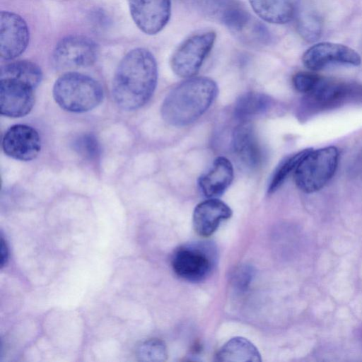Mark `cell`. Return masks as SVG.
<instances>
[{"instance_id": "cell-1", "label": "cell", "mask_w": 362, "mask_h": 362, "mask_svg": "<svg viewBox=\"0 0 362 362\" xmlns=\"http://www.w3.org/2000/svg\"><path fill=\"white\" fill-rule=\"evenodd\" d=\"M157 80V64L152 53L142 47L133 49L122 59L115 71L114 100L123 110H137L150 100Z\"/></svg>"}, {"instance_id": "cell-2", "label": "cell", "mask_w": 362, "mask_h": 362, "mask_svg": "<svg viewBox=\"0 0 362 362\" xmlns=\"http://www.w3.org/2000/svg\"><path fill=\"white\" fill-rule=\"evenodd\" d=\"M218 94L216 83L205 76L188 78L173 88L165 98L161 116L168 124L183 127L199 119Z\"/></svg>"}, {"instance_id": "cell-3", "label": "cell", "mask_w": 362, "mask_h": 362, "mask_svg": "<svg viewBox=\"0 0 362 362\" xmlns=\"http://www.w3.org/2000/svg\"><path fill=\"white\" fill-rule=\"evenodd\" d=\"M53 97L62 109L71 112H85L102 101L103 90L93 78L77 72H68L55 81Z\"/></svg>"}, {"instance_id": "cell-4", "label": "cell", "mask_w": 362, "mask_h": 362, "mask_svg": "<svg viewBox=\"0 0 362 362\" xmlns=\"http://www.w3.org/2000/svg\"><path fill=\"white\" fill-rule=\"evenodd\" d=\"M338 161L339 151L334 146L311 148L293 172L296 186L308 194L319 191L334 175Z\"/></svg>"}, {"instance_id": "cell-5", "label": "cell", "mask_w": 362, "mask_h": 362, "mask_svg": "<svg viewBox=\"0 0 362 362\" xmlns=\"http://www.w3.org/2000/svg\"><path fill=\"white\" fill-rule=\"evenodd\" d=\"M206 14L218 19L233 33L263 41L267 32L261 23L254 22L252 16L235 0H202L201 6Z\"/></svg>"}, {"instance_id": "cell-6", "label": "cell", "mask_w": 362, "mask_h": 362, "mask_svg": "<svg viewBox=\"0 0 362 362\" xmlns=\"http://www.w3.org/2000/svg\"><path fill=\"white\" fill-rule=\"evenodd\" d=\"M216 34L213 30L194 34L184 40L175 50L170 66L182 78L194 77L214 47Z\"/></svg>"}, {"instance_id": "cell-7", "label": "cell", "mask_w": 362, "mask_h": 362, "mask_svg": "<svg viewBox=\"0 0 362 362\" xmlns=\"http://www.w3.org/2000/svg\"><path fill=\"white\" fill-rule=\"evenodd\" d=\"M98 54V45L93 40L76 35L59 40L54 49L52 58L59 69H71L90 66Z\"/></svg>"}, {"instance_id": "cell-8", "label": "cell", "mask_w": 362, "mask_h": 362, "mask_svg": "<svg viewBox=\"0 0 362 362\" xmlns=\"http://www.w3.org/2000/svg\"><path fill=\"white\" fill-rule=\"evenodd\" d=\"M30 39L28 25L18 14L3 11L0 17V55L4 60L13 59L26 49Z\"/></svg>"}, {"instance_id": "cell-9", "label": "cell", "mask_w": 362, "mask_h": 362, "mask_svg": "<svg viewBox=\"0 0 362 362\" xmlns=\"http://www.w3.org/2000/svg\"><path fill=\"white\" fill-rule=\"evenodd\" d=\"M302 62L308 69L317 71L332 64L358 66L361 59L356 51L346 45L323 42L308 48Z\"/></svg>"}, {"instance_id": "cell-10", "label": "cell", "mask_w": 362, "mask_h": 362, "mask_svg": "<svg viewBox=\"0 0 362 362\" xmlns=\"http://www.w3.org/2000/svg\"><path fill=\"white\" fill-rule=\"evenodd\" d=\"M128 4L134 22L145 34L158 33L170 19V0H128Z\"/></svg>"}, {"instance_id": "cell-11", "label": "cell", "mask_w": 362, "mask_h": 362, "mask_svg": "<svg viewBox=\"0 0 362 362\" xmlns=\"http://www.w3.org/2000/svg\"><path fill=\"white\" fill-rule=\"evenodd\" d=\"M34 88L10 78H0V112L8 117H21L32 110L35 104Z\"/></svg>"}, {"instance_id": "cell-12", "label": "cell", "mask_w": 362, "mask_h": 362, "mask_svg": "<svg viewBox=\"0 0 362 362\" xmlns=\"http://www.w3.org/2000/svg\"><path fill=\"white\" fill-rule=\"evenodd\" d=\"M2 148L8 156L21 161L35 159L41 149L38 132L25 124L11 126L4 134Z\"/></svg>"}, {"instance_id": "cell-13", "label": "cell", "mask_w": 362, "mask_h": 362, "mask_svg": "<svg viewBox=\"0 0 362 362\" xmlns=\"http://www.w3.org/2000/svg\"><path fill=\"white\" fill-rule=\"evenodd\" d=\"M172 267L179 276L188 281H198L209 274L212 262L209 255L199 248L183 247L175 252Z\"/></svg>"}, {"instance_id": "cell-14", "label": "cell", "mask_w": 362, "mask_h": 362, "mask_svg": "<svg viewBox=\"0 0 362 362\" xmlns=\"http://www.w3.org/2000/svg\"><path fill=\"white\" fill-rule=\"evenodd\" d=\"M231 209L217 198H209L198 204L193 212V226L202 237L211 236L220 223L230 218Z\"/></svg>"}, {"instance_id": "cell-15", "label": "cell", "mask_w": 362, "mask_h": 362, "mask_svg": "<svg viewBox=\"0 0 362 362\" xmlns=\"http://www.w3.org/2000/svg\"><path fill=\"white\" fill-rule=\"evenodd\" d=\"M234 152L241 163L250 169H257L263 161V151L254 128L248 122H241L233 133Z\"/></svg>"}, {"instance_id": "cell-16", "label": "cell", "mask_w": 362, "mask_h": 362, "mask_svg": "<svg viewBox=\"0 0 362 362\" xmlns=\"http://www.w3.org/2000/svg\"><path fill=\"white\" fill-rule=\"evenodd\" d=\"M234 177L230 161L223 156L216 158L211 168L198 180L199 187L207 198L222 195L231 184Z\"/></svg>"}, {"instance_id": "cell-17", "label": "cell", "mask_w": 362, "mask_h": 362, "mask_svg": "<svg viewBox=\"0 0 362 362\" xmlns=\"http://www.w3.org/2000/svg\"><path fill=\"white\" fill-rule=\"evenodd\" d=\"M351 88L346 84L322 77L314 89L307 94L305 105L317 110L327 109L339 104L350 93Z\"/></svg>"}, {"instance_id": "cell-18", "label": "cell", "mask_w": 362, "mask_h": 362, "mask_svg": "<svg viewBox=\"0 0 362 362\" xmlns=\"http://www.w3.org/2000/svg\"><path fill=\"white\" fill-rule=\"evenodd\" d=\"M254 12L263 21L273 24H285L293 17L291 0H248Z\"/></svg>"}, {"instance_id": "cell-19", "label": "cell", "mask_w": 362, "mask_h": 362, "mask_svg": "<svg viewBox=\"0 0 362 362\" xmlns=\"http://www.w3.org/2000/svg\"><path fill=\"white\" fill-rule=\"evenodd\" d=\"M272 103L271 98L264 93L247 92L236 100L234 113L235 117L243 122L266 112Z\"/></svg>"}, {"instance_id": "cell-20", "label": "cell", "mask_w": 362, "mask_h": 362, "mask_svg": "<svg viewBox=\"0 0 362 362\" xmlns=\"http://www.w3.org/2000/svg\"><path fill=\"white\" fill-rule=\"evenodd\" d=\"M216 357L221 361H261L257 349L243 337L230 339L221 348Z\"/></svg>"}, {"instance_id": "cell-21", "label": "cell", "mask_w": 362, "mask_h": 362, "mask_svg": "<svg viewBox=\"0 0 362 362\" xmlns=\"http://www.w3.org/2000/svg\"><path fill=\"white\" fill-rule=\"evenodd\" d=\"M40 66L28 60H19L5 64L1 69L0 78H10L25 83L35 88L41 82Z\"/></svg>"}, {"instance_id": "cell-22", "label": "cell", "mask_w": 362, "mask_h": 362, "mask_svg": "<svg viewBox=\"0 0 362 362\" xmlns=\"http://www.w3.org/2000/svg\"><path fill=\"white\" fill-rule=\"evenodd\" d=\"M305 148L283 159L274 170L269 185L267 192L272 194L276 192L284 182L288 176L293 172L300 160L310 151Z\"/></svg>"}, {"instance_id": "cell-23", "label": "cell", "mask_w": 362, "mask_h": 362, "mask_svg": "<svg viewBox=\"0 0 362 362\" xmlns=\"http://www.w3.org/2000/svg\"><path fill=\"white\" fill-rule=\"evenodd\" d=\"M299 34L308 42L317 40L322 33V22L320 17L312 11H301L297 18Z\"/></svg>"}, {"instance_id": "cell-24", "label": "cell", "mask_w": 362, "mask_h": 362, "mask_svg": "<svg viewBox=\"0 0 362 362\" xmlns=\"http://www.w3.org/2000/svg\"><path fill=\"white\" fill-rule=\"evenodd\" d=\"M138 357L145 361H163L167 358L165 344L158 339H150L139 345Z\"/></svg>"}, {"instance_id": "cell-25", "label": "cell", "mask_w": 362, "mask_h": 362, "mask_svg": "<svg viewBox=\"0 0 362 362\" xmlns=\"http://www.w3.org/2000/svg\"><path fill=\"white\" fill-rule=\"evenodd\" d=\"M74 150L89 160H96L100 153V148L96 137L91 134L78 136L74 141Z\"/></svg>"}, {"instance_id": "cell-26", "label": "cell", "mask_w": 362, "mask_h": 362, "mask_svg": "<svg viewBox=\"0 0 362 362\" xmlns=\"http://www.w3.org/2000/svg\"><path fill=\"white\" fill-rule=\"evenodd\" d=\"M321 78L313 73L300 71L293 75L292 83L297 91L308 94L314 89Z\"/></svg>"}, {"instance_id": "cell-27", "label": "cell", "mask_w": 362, "mask_h": 362, "mask_svg": "<svg viewBox=\"0 0 362 362\" xmlns=\"http://www.w3.org/2000/svg\"><path fill=\"white\" fill-rule=\"evenodd\" d=\"M237 274L235 277L236 279V284L240 287H245L247 284H249L250 279V271L245 267H243L237 271Z\"/></svg>"}, {"instance_id": "cell-28", "label": "cell", "mask_w": 362, "mask_h": 362, "mask_svg": "<svg viewBox=\"0 0 362 362\" xmlns=\"http://www.w3.org/2000/svg\"><path fill=\"white\" fill-rule=\"evenodd\" d=\"M8 250L3 237L1 238V266L4 267L8 259Z\"/></svg>"}]
</instances>
